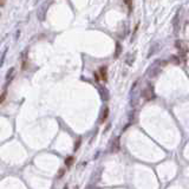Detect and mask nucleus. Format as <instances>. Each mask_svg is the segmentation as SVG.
<instances>
[{
  "instance_id": "obj_1",
  "label": "nucleus",
  "mask_w": 189,
  "mask_h": 189,
  "mask_svg": "<svg viewBox=\"0 0 189 189\" xmlns=\"http://www.w3.org/2000/svg\"><path fill=\"white\" fill-rule=\"evenodd\" d=\"M142 97L145 101H150L155 97V93H154V87L150 83L147 84V86H144V89L142 90Z\"/></svg>"
},
{
  "instance_id": "obj_2",
  "label": "nucleus",
  "mask_w": 189,
  "mask_h": 189,
  "mask_svg": "<svg viewBox=\"0 0 189 189\" xmlns=\"http://www.w3.org/2000/svg\"><path fill=\"white\" fill-rule=\"evenodd\" d=\"M158 65H160V60H156V62L150 66V69H149V71H148V73H149L150 77H155V76H157V74L161 72V67H162V66H158Z\"/></svg>"
},
{
  "instance_id": "obj_3",
  "label": "nucleus",
  "mask_w": 189,
  "mask_h": 189,
  "mask_svg": "<svg viewBox=\"0 0 189 189\" xmlns=\"http://www.w3.org/2000/svg\"><path fill=\"white\" fill-rule=\"evenodd\" d=\"M98 91H100V94H101L102 101H104V102L109 101V98H110V93H109V90H108L105 86L98 85Z\"/></svg>"
},
{
  "instance_id": "obj_4",
  "label": "nucleus",
  "mask_w": 189,
  "mask_h": 189,
  "mask_svg": "<svg viewBox=\"0 0 189 189\" xmlns=\"http://www.w3.org/2000/svg\"><path fill=\"white\" fill-rule=\"evenodd\" d=\"M14 74H16V69L14 67H11L7 73H6V83H5V89L7 87V85L10 84V82H12V79L14 78Z\"/></svg>"
},
{
  "instance_id": "obj_5",
  "label": "nucleus",
  "mask_w": 189,
  "mask_h": 189,
  "mask_svg": "<svg viewBox=\"0 0 189 189\" xmlns=\"http://www.w3.org/2000/svg\"><path fill=\"white\" fill-rule=\"evenodd\" d=\"M110 151H111L112 154H116V152L120 151V137L114 138V141H112V143H111Z\"/></svg>"
},
{
  "instance_id": "obj_6",
  "label": "nucleus",
  "mask_w": 189,
  "mask_h": 189,
  "mask_svg": "<svg viewBox=\"0 0 189 189\" xmlns=\"http://www.w3.org/2000/svg\"><path fill=\"white\" fill-rule=\"evenodd\" d=\"M49 5H50V3H49V0H47V3H45V4L43 5V7L40 9V11H38V18H39L42 21L45 19V13H46L45 10L49 7Z\"/></svg>"
},
{
  "instance_id": "obj_7",
  "label": "nucleus",
  "mask_w": 189,
  "mask_h": 189,
  "mask_svg": "<svg viewBox=\"0 0 189 189\" xmlns=\"http://www.w3.org/2000/svg\"><path fill=\"white\" fill-rule=\"evenodd\" d=\"M178 23H180V11H177L175 17L173 18V26H174L175 33H177V31H178Z\"/></svg>"
},
{
  "instance_id": "obj_8",
  "label": "nucleus",
  "mask_w": 189,
  "mask_h": 189,
  "mask_svg": "<svg viewBox=\"0 0 189 189\" xmlns=\"http://www.w3.org/2000/svg\"><path fill=\"white\" fill-rule=\"evenodd\" d=\"M102 169H100V170H97V171H94L93 174H92V176H91V182H93V183H97L100 180H101V176H102V171H101Z\"/></svg>"
},
{
  "instance_id": "obj_9",
  "label": "nucleus",
  "mask_w": 189,
  "mask_h": 189,
  "mask_svg": "<svg viewBox=\"0 0 189 189\" xmlns=\"http://www.w3.org/2000/svg\"><path fill=\"white\" fill-rule=\"evenodd\" d=\"M100 73H101V77H102V79L103 80H108V67L107 66H101L100 67Z\"/></svg>"
},
{
  "instance_id": "obj_10",
  "label": "nucleus",
  "mask_w": 189,
  "mask_h": 189,
  "mask_svg": "<svg viewBox=\"0 0 189 189\" xmlns=\"http://www.w3.org/2000/svg\"><path fill=\"white\" fill-rule=\"evenodd\" d=\"M108 116H109V108L108 107H105L104 109H103V111H102V115H101V120H100V123H104L105 122V120L108 118Z\"/></svg>"
},
{
  "instance_id": "obj_11",
  "label": "nucleus",
  "mask_w": 189,
  "mask_h": 189,
  "mask_svg": "<svg viewBox=\"0 0 189 189\" xmlns=\"http://www.w3.org/2000/svg\"><path fill=\"white\" fill-rule=\"evenodd\" d=\"M121 53H122V45L117 42L116 43V52H115V58H118L120 56H121Z\"/></svg>"
},
{
  "instance_id": "obj_12",
  "label": "nucleus",
  "mask_w": 189,
  "mask_h": 189,
  "mask_svg": "<svg viewBox=\"0 0 189 189\" xmlns=\"http://www.w3.org/2000/svg\"><path fill=\"white\" fill-rule=\"evenodd\" d=\"M73 162H74V157H73V156H69V157L65 160V164H66L67 167H71V165L73 164Z\"/></svg>"
},
{
  "instance_id": "obj_13",
  "label": "nucleus",
  "mask_w": 189,
  "mask_h": 189,
  "mask_svg": "<svg viewBox=\"0 0 189 189\" xmlns=\"http://www.w3.org/2000/svg\"><path fill=\"white\" fill-rule=\"evenodd\" d=\"M158 46V44H154L151 47H150V51H149V53H148V58H150L151 57V54H154L155 52H156V47Z\"/></svg>"
},
{
  "instance_id": "obj_14",
  "label": "nucleus",
  "mask_w": 189,
  "mask_h": 189,
  "mask_svg": "<svg viewBox=\"0 0 189 189\" xmlns=\"http://www.w3.org/2000/svg\"><path fill=\"white\" fill-rule=\"evenodd\" d=\"M80 142H82V138L79 137V138L76 141V143H74V147H73V150H74V151H77V150L79 149V147H80Z\"/></svg>"
},
{
  "instance_id": "obj_15",
  "label": "nucleus",
  "mask_w": 189,
  "mask_h": 189,
  "mask_svg": "<svg viewBox=\"0 0 189 189\" xmlns=\"http://www.w3.org/2000/svg\"><path fill=\"white\" fill-rule=\"evenodd\" d=\"M124 3L128 5V7H129V12H131V10H132V0H124Z\"/></svg>"
},
{
  "instance_id": "obj_16",
  "label": "nucleus",
  "mask_w": 189,
  "mask_h": 189,
  "mask_svg": "<svg viewBox=\"0 0 189 189\" xmlns=\"http://www.w3.org/2000/svg\"><path fill=\"white\" fill-rule=\"evenodd\" d=\"M6 53H7V49H5V51H4V53H3V57H1V59H0V67H1V66L4 65V59H5Z\"/></svg>"
},
{
  "instance_id": "obj_17",
  "label": "nucleus",
  "mask_w": 189,
  "mask_h": 189,
  "mask_svg": "<svg viewBox=\"0 0 189 189\" xmlns=\"http://www.w3.org/2000/svg\"><path fill=\"white\" fill-rule=\"evenodd\" d=\"M6 94H7V91L5 90V91L3 92V94H1V96H0V104H1V103L5 101V98H6Z\"/></svg>"
},
{
  "instance_id": "obj_18",
  "label": "nucleus",
  "mask_w": 189,
  "mask_h": 189,
  "mask_svg": "<svg viewBox=\"0 0 189 189\" xmlns=\"http://www.w3.org/2000/svg\"><path fill=\"white\" fill-rule=\"evenodd\" d=\"M170 62H173V63H175V64H178V63H180V60H178V58H177L176 56H171V57H170Z\"/></svg>"
},
{
  "instance_id": "obj_19",
  "label": "nucleus",
  "mask_w": 189,
  "mask_h": 189,
  "mask_svg": "<svg viewBox=\"0 0 189 189\" xmlns=\"http://www.w3.org/2000/svg\"><path fill=\"white\" fill-rule=\"evenodd\" d=\"M59 171H60V173H59V175H58V177H62V176L64 175V173H65V170H64V169H60Z\"/></svg>"
}]
</instances>
